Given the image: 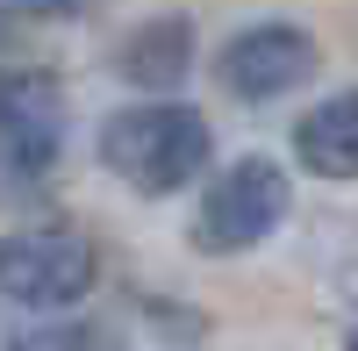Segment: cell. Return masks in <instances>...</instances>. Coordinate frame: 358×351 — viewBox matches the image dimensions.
<instances>
[{"label":"cell","instance_id":"obj_1","mask_svg":"<svg viewBox=\"0 0 358 351\" xmlns=\"http://www.w3.org/2000/svg\"><path fill=\"white\" fill-rule=\"evenodd\" d=\"M208 158H215V129L187 101H143V108H122L101 122V165L151 201L201 180Z\"/></svg>","mask_w":358,"mask_h":351},{"label":"cell","instance_id":"obj_2","mask_svg":"<svg viewBox=\"0 0 358 351\" xmlns=\"http://www.w3.org/2000/svg\"><path fill=\"white\" fill-rule=\"evenodd\" d=\"M94 237L72 222H29L0 237V301L15 308H72L94 294Z\"/></svg>","mask_w":358,"mask_h":351},{"label":"cell","instance_id":"obj_3","mask_svg":"<svg viewBox=\"0 0 358 351\" xmlns=\"http://www.w3.org/2000/svg\"><path fill=\"white\" fill-rule=\"evenodd\" d=\"M287 201H294V187H287V172H280L273 158H236V165H222L215 180H208V194H201L194 251L236 258V251L265 244V237L287 222Z\"/></svg>","mask_w":358,"mask_h":351},{"label":"cell","instance_id":"obj_4","mask_svg":"<svg viewBox=\"0 0 358 351\" xmlns=\"http://www.w3.org/2000/svg\"><path fill=\"white\" fill-rule=\"evenodd\" d=\"M65 143V108L50 79H0V201H29Z\"/></svg>","mask_w":358,"mask_h":351},{"label":"cell","instance_id":"obj_5","mask_svg":"<svg viewBox=\"0 0 358 351\" xmlns=\"http://www.w3.org/2000/svg\"><path fill=\"white\" fill-rule=\"evenodd\" d=\"M315 65H322V50L294 22H251L222 43V86L236 101H280L294 86H308Z\"/></svg>","mask_w":358,"mask_h":351},{"label":"cell","instance_id":"obj_6","mask_svg":"<svg viewBox=\"0 0 358 351\" xmlns=\"http://www.w3.org/2000/svg\"><path fill=\"white\" fill-rule=\"evenodd\" d=\"M115 72L143 94H179V79L194 72V22L187 15H151L115 43Z\"/></svg>","mask_w":358,"mask_h":351},{"label":"cell","instance_id":"obj_7","mask_svg":"<svg viewBox=\"0 0 358 351\" xmlns=\"http://www.w3.org/2000/svg\"><path fill=\"white\" fill-rule=\"evenodd\" d=\"M294 158H301L315 180H358V86L315 101L301 122H294Z\"/></svg>","mask_w":358,"mask_h":351},{"label":"cell","instance_id":"obj_8","mask_svg":"<svg viewBox=\"0 0 358 351\" xmlns=\"http://www.w3.org/2000/svg\"><path fill=\"white\" fill-rule=\"evenodd\" d=\"M8 351H94V337L72 323H36V330H15Z\"/></svg>","mask_w":358,"mask_h":351},{"label":"cell","instance_id":"obj_9","mask_svg":"<svg viewBox=\"0 0 358 351\" xmlns=\"http://www.w3.org/2000/svg\"><path fill=\"white\" fill-rule=\"evenodd\" d=\"M15 8H29V15H79L86 0H15Z\"/></svg>","mask_w":358,"mask_h":351},{"label":"cell","instance_id":"obj_10","mask_svg":"<svg viewBox=\"0 0 358 351\" xmlns=\"http://www.w3.org/2000/svg\"><path fill=\"white\" fill-rule=\"evenodd\" d=\"M344 351H358V330H351V337H344Z\"/></svg>","mask_w":358,"mask_h":351}]
</instances>
